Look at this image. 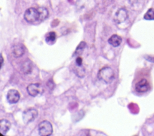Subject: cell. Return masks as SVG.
<instances>
[{"label": "cell", "mask_w": 154, "mask_h": 136, "mask_svg": "<svg viewBox=\"0 0 154 136\" xmlns=\"http://www.w3.org/2000/svg\"><path fill=\"white\" fill-rule=\"evenodd\" d=\"M115 77V74L113 69L108 67H105L101 68L97 73V78L106 84L111 83Z\"/></svg>", "instance_id": "cell-1"}, {"label": "cell", "mask_w": 154, "mask_h": 136, "mask_svg": "<svg viewBox=\"0 0 154 136\" xmlns=\"http://www.w3.org/2000/svg\"><path fill=\"white\" fill-rule=\"evenodd\" d=\"M24 19L30 23L40 22V13L38 8L31 7L26 10L23 15Z\"/></svg>", "instance_id": "cell-2"}, {"label": "cell", "mask_w": 154, "mask_h": 136, "mask_svg": "<svg viewBox=\"0 0 154 136\" xmlns=\"http://www.w3.org/2000/svg\"><path fill=\"white\" fill-rule=\"evenodd\" d=\"M38 134L41 136H49L53 132L52 125L50 122L44 120L40 123L38 127Z\"/></svg>", "instance_id": "cell-3"}, {"label": "cell", "mask_w": 154, "mask_h": 136, "mask_svg": "<svg viewBox=\"0 0 154 136\" xmlns=\"http://www.w3.org/2000/svg\"><path fill=\"white\" fill-rule=\"evenodd\" d=\"M38 111L34 108H29L25 110L22 114L23 121L25 123L28 124L35 120L37 117Z\"/></svg>", "instance_id": "cell-4"}, {"label": "cell", "mask_w": 154, "mask_h": 136, "mask_svg": "<svg viewBox=\"0 0 154 136\" xmlns=\"http://www.w3.org/2000/svg\"><path fill=\"white\" fill-rule=\"evenodd\" d=\"M128 11L125 8H119L115 13L114 17V20L116 23L119 24L124 22L128 18Z\"/></svg>", "instance_id": "cell-5"}, {"label": "cell", "mask_w": 154, "mask_h": 136, "mask_svg": "<svg viewBox=\"0 0 154 136\" xmlns=\"http://www.w3.org/2000/svg\"><path fill=\"white\" fill-rule=\"evenodd\" d=\"M20 99V93L16 89H10L7 94V99L10 104H16Z\"/></svg>", "instance_id": "cell-6"}, {"label": "cell", "mask_w": 154, "mask_h": 136, "mask_svg": "<svg viewBox=\"0 0 154 136\" xmlns=\"http://www.w3.org/2000/svg\"><path fill=\"white\" fill-rule=\"evenodd\" d=\"M150 89V85L148 81L145 79H141L135 84V90L140 93H143L148 91Z\"/></svg>", "instance_id": "cell-7"}, {"label": "cell", "mask_w": 154, "mask_h": 136, "mask_svg": "<svg viewBox=\"0 0 154 136\" xmlns=\"http://www.w3.org/2000/svg\"><path fill=\"white\" fill-rule=\"evenodd\" d=\"M28 93L31 96H35L39 94L41 90L40 84L38 83H32L29 84L26 87Z\"/></svg>", "instance_id": "cell-8"}, {"label": "cell", "mask_w": 154, "mask_h": 136, "mask_svg": "<svg viewBox=\"0 0 154 136\" xmlns=\"http://www.w3.org/2000/svg\"><path fill=\"white\" fill-rule=\"evenodd\" d=\"M12 53L15 58L20 57L25 53V47L22 44H16L13 47Z\"/></svg>", "instance_id": "cell-9"}, {"label": "cell", "mask_w": 154, "mask_h": 136, "mask_svg": "<svg viewBox=\"0 0 154 136\" xmlns=\"http://www.w3.org/2000/svg\"><path fill=\"white\" fill-rule=\"evenodd\" d=\"M11 123L7 119H1L0 121V132L5 135L10 129Z\"/></svg>", "instance_id": "cell-10"}, {"label": "cell", "mask_w": 154, "mask_h": 136, "mask_svg": "<svg viewBox=\"0 0 154 136\" xmlns=\"http://www.w3.org/2000/svg\"><path fill=\"white\" fill-rule=\"evenodd\" d=\"M108 43L110 45H111L112 47H116L120 45L122 41V39L118 35L114 34L108 39Z\"/></svg>", "instance_id": "cell-11"}, {"label": "cell", "mask_w": 154, "mask_h": 136, "mask_svg": "<svg viewBox=\"0 0 154 136\" xmlns=\"http://www.w3.org/2000/svg\"><path fill=\"white\" fill-rule=\"evenodd\" d=\"M40 13V22L45 20L49 16V11L45 7H38V8Z\"/></svg>", "instance_id": "cell-12"}, {"label": "cell", "mask_w": 154, "mask_h": 136, "mask_svg": "<svg viewBox=\"0 0 154 136\" xmlns=\"http://www.w3.org/2000/svg\"><path fill=\"white\" fill-rule=\"evenodd\" d=\"M32 69V65L30 61H26L23 62L22 65V70L25 74H29L31 72Z\"/></svg>", "instance_id": "cell-13"}, {"label": "cell", "mask_w": 154, "mask_h": 136, "mask_svg": "<svg viewBox=\"0 0 154 136\" xmlns=\"http://www.w3.org/2000/svg\"><path fill=\"white\" fill-rule=\"evenodd\" d=\"M85 46H86V43L84 41H81L77 46L73 56H78V55H81L82 53Z\"/></svg>", "instance_id": "cell-14"}, {"label": "cell", "mask_w": 154, "mask_h": 136, "mask_svg": "<svg viewBox=\"0 0 154 136\" xmlns=\"http://www.w3.org/2000/svg\"><path fill=\"white\" fill-rule=\"evenodd\" d=\"M56 39V34L55 32H49L46 37L45 40L47 43H53Z\"/></svg>", "instance_id": "cell-15"}, {"label": "cell", "mask_w": 154, "mask_h": 136, "mask_svg": "<svg viewBox=\"0 0 154 136\" xmlns=\"http://www.w3.org/2000/svg\"><path fill=\"white\" fill-rule=\"evenodd\" d=\"M144 19L147 20H154V9L149 8L144 16Z\"/></svg>", "instance_id": "cell-16"}, {"label": "cell", "mask_w": 154, "mask_h": 136, "mask_svg": "<svg viewBox=\"0 0 154 136\" xmlns=\"http://www.w3.org/2000/svg\"><path fill=\"white\" fill-rule=\"evenodd\" d=\"M76 65L78 67H82V58L78 56L76 59Z\"/></svg>", "instance_id": "cell-17"}, {"label": "cell", "mask_w": 154, "mask_h": 136, "mask_svg": "<svg viewBox=\"0 0 154 136\" xmlns=\"http://www.w3.org/2000/svg\"><path fill=\"white\" fill-rule=\"evenodd\" d=\"M146 59L150 62H154V57H150V56H148L147 58H146Z\"/></svg>", "instance_id": "cell-18"}, {"label": "cell", "mask_w": 154, "mask_h": 136, "mask_svg": "<svg viewBox=\"0 0 154 136\" xmlns=\"http://www.w3.org/2000/svg\"><path fill=\"white\" fill-rule=\"evenodd\" d=\"M1 67H2V65H3V62H4V59H3V57L2 56V54L1 55Z\"/></svg>", "instance_id": "cell-19"}]
</instances>
